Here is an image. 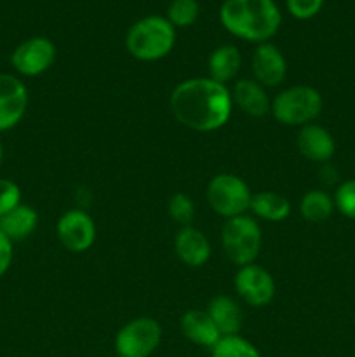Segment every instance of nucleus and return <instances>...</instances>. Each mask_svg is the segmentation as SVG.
I'll use <instances>...</instances> for the list:
<instances>
[{"mask_svg": "<svg viewBox=\"0 0 355 357\" xmlns=\"http://www.w3.org/2000/svg\"><path fill=\"white\" fill-rule=\"evenodd\" d=\"M296 146L310 162L326 164L336 152V142L326 128L319 124H306L299 128Z\"/></svg>", "mask_w": 355, "mask_h": 357, "instance_id": "nucleus-13", "label": "nucleus"}, {"mask_svg": "<svg viewBox=\"0 0 355 357\" xmlns=\"http://www.w3.org/2000/svg\"><path fill=\"white\" fill-rule=\"evenodd\" d=\"M209 79L219 84H228L237 77L242 66V56L240 51L232 44H225L216 47L209 56Z\"/></svg>", "mask_w": 355, "mask_h": 357, "instance_id": "nucleus-19", "label": "nucleus"}, {"mask_svg": "<svg viewBox=\"0 0 355 357\" xmlns=\"http://www.w3.org/2000/svg\"><path fill=\"white\" fill-rule=\"evenodd\" d=\"M205 195L212 211L226 220L246 215L253 199L249 185L232 173L216 174L209 181Z\"/></svg>", "mask_w": 355, "mask_h": 357, "instance_id": "nucleus-6", "label": "nucleus"}, {"mask_svg": "<svg viewBox=\"0 0 355 357\" xmlns=\"http://www.w3.org/2000/svg\"><path fill=\"white\" fill-rule=\"evenodd\" d=\"M174 251L187 267L198 268L211 258V243L205 234L195 227H181L174 237Z\"/></svg>", "mask_w": 355, "mask_h": 357, "instance_id": "nucleus-14", "label": "nucleus"}, {"mask_svg": "<svg viewBox=\"0 0 355 357\" xmlns=\"http://www.w3.org/2000/svg\"><path fill=\"white\" fill-rule=\"evenodd\" d=\"M2 162H3V145L2 142H0V166H2Z\"/></svg>", "mask_w": 355, "mask_h": 357, "instance_id": "nucleus-29", "label": "nucleus"}, {"mask_svg": "<svg viewBox=\"0 0 355 357\" xmlns=\"http://www.w3.org/2000/svg\"><path fill=\"white\" fill-rule=\"evenodd\" d=\"M249 209L267 222H284L291 215V202L277 192H260L253 194Z\"/></svg>", "mask_w": 355, "mask_h": 357, "instance_id": "nucleus-20", "label": "nucleus"}, {"mask_svg": "<svg viewBox=\"0 0 355 357\" xmlns=\"http://www.w3.org/2000/svg\"><path fill=\"white\" fill-rule=\"evenodd\" d=\"M13 241L7 236H3L0 232V278L7 274V271L10 268L14 258V250H13Z\"/></svg>", "mask_w": 355, "mask_h": 357, "instance_id": "nucleus-28", "label": "nucleus"}, {"mask_svg": "<svg viewBox=\"0 0 355 357\" xmlns=\"http://www.w3.org/2000/svg\"><path fill=\"white\" fill-rule=\"evenodd\" d=\"M207 314L214 321L221 337L239 335L242 328V309L233 298L226 295H218L209 302Z\"/></svg>", "mask_w": 355, "mask_h": 357, "instance_id": "nucleus-17", "label": "nucleus"}, {"mask_svg": "<svg viewBox=\"0 0 355 357\" xmlns=\"http://www.w3.org/2000/svg\"><path fill=\"white\" fill-rule=\"evenodd\" d=\"M354 357H355V356H354Z\"/></svg>", "mask_w": 355, "mask_h": 357, "instance_id": "nucleus-30", "label": "nucleus"}, {"mask_svg": "<svg viewBox=\"0 0 355 357\" xmlns=\"http://www.w3.org/2000/svg\"><path fill=\"white\" fill-rule=\"evenodd\" d=\"M21 204V188L9 178H0V218Z\"/></svg>", "mask_w": 355, "mask_h": 357, "instance_id": "nucleus-26", "label": "nucleus"}, {"mask_svg": "<svg viewBox=\"0 0 355 357\" xmlns=\"http://www.w3.org/2000/svg\"><path fill=\"white\" fill-rule=\"evenodd\" d=\"M326 0H285L289 14L299 21H306L315 17L322 10Z\"/></svg>", "mask_w": 355, "mask_h": 357, "instance_id": "nucleus-27", "label": "nucleus"}, {"mask_svg": "<svg viewBox=\"0 0 355 357\" xmlns=\"http://www.w3.org/2000/svg\"><path fill=\"white\" fill-rule=\"evenodd\" d=\"M162 340V326L152 317L129 321L115 337L117 357H150Z\"/></svg>", "mask_w": 355, "mask_h": 357, "instance_id": "nucleus-7", "label": "nucleus"}, {"mask_svg": "<svg viewBox=\"0 0 355 357\" xmlns=\"http://www.w3.org/2000/svg\"><path fill=\"white\" fill-rule=\"evenodd\" d=\"M263 243L260 223L251 216L242 215L226 220L221 230V244L225 255L237 267L254 264Z\"/></svg>", "mask_w": 355, "mask_h": 357, "instance_id": "nucleus-5", "label": "nucleus"}, {"mask_svg": "<svg viewBox=\"0 0 355 357\" xmlns=\"http://www.w3.org/2000/svg\"><path fill=\"white\" fill-rule=\"evenodd\" d=\"M56 234L65 250L84 253L90 250L96 241V223L84 209H70L58 220Z\"/></svg>", "mask_w": 355, "mask_h": 357, "instance_id": "nucleus-9", "label": "nucleus"}, {"mask_svg": "<svg viewBox=\"0 0 355 357\" xmlns=\"http://www.w3.org/2000/svg\"><path fill=\"white\" fill-rule=\"evenodd\" d=\"M334 209L336 208H334L333 195L327 194L326 190H319V188L306 192L299 202V213L308 223L327 222Z\"/></svg>", "mask_w": 355, "mask_h": 357, "instance_id": "nucleus-21", "label": "nucleus"}, {"mask_svg": "<svg viewBox=\"0 0 355 357\" xmlns=\"http://www.w3.org/2000/svg\"><path fill=\"white\" fill-rule=\"evenodd\" d=\"M28 87L13 73H0V132L16 128L28 110Z\"/></svg>", "mask_w": 355, "mask_h": 357, "instance_id": "nucleus-11", "label": "nucleus"}, {"mask_svg": "<svg viewBox=\"0 0 355 357\" xmlns=\"http://www.w3.org/2000/svg\"><path fill=\"white\" fill-rule=\"evenodd\" d=\"M334 208L345 218L355 220V178L345 180L338 185L333 195Z\"/></svg>", "mask_w": 355, "mask_h": 357, "instance_id": "nucleus-25", "label": "nucleus"}, {"mask_svg": "<svg viewBox=\"0 0 355 357\" xmlns=\"http://www.w3.org/2000/svg\"><path fill=\"white\" fill-rule=\"evenodd\" d=\"M169 107L174 119L184 128L197 132H212L230 121L233 101L225 84L209 77H194L174 87Z\"/></svg>", "mask_w": 355, "mask_h": 357, "instance_id": "nucleus-1", "label": "nucleus"}, {"mask_svg": "<svg viewBox=\"0 0 355 357\" xmlns=\"http://www.w3.org/2000/svg\"><path fill=\"white\" fill-rule=\"evenodd\" d=\"M38 227V213L31 206L21 202L19 206L0 218V232L13 243L30 237Z\"/></svg>", "mask_w": 355, "mask_h": 357, "instance_id": "nucleus-18", "label": "nucleus"}, {"mask_svg": "<svg viewBox=\"0 0 355 357\" xmlns=\"http://www.w3.org/2000/svg\"><path fill=\"white\" fill-rule=\"evenodd\" d=\"M211 357H261V352L240 335L221 337L211 349Z\"/></svg>", "mask_w": 355, "mask_h": 357, "instance_id": "nucleus-22", "label": "nucleus"}, {"mask_svg": "<svg viewBox=\"0 0 355 357\" xmlns=\"http://www.w3.org/2000/svg\"><path fill=\"white\" fill-rule=\"evenodd\" d=\"M324 107L322 94L312 86H292L271 100L270 114L284 126L303 128L313 124Z\"/></svg>", "mask_w": 355, "mask_h": 357, "instance_id": "nucleus-4", "label": "nucleus"}, {"mask_svg": "<svg viewBox=\"0 0 355 357\" xmlns=\"http://www.w3.org/2000/svg\"><path fill=\"white\" fill-rule=\"evenodd\" d=\"M167 213L178 225L188 227L195 216V204L190 195H187L184 192H178L167 202Z\"/></svg>", "mask_w": 355, "mask_h": 357, "instance_id": "nucleus-24", "label": "nucleus"}, {"mask_svg": "<svg viewBox=\"0 0 355 357\" xmlns=\"http://www.w3.org/2000/svg\"><path fill=\"white\" fill-rule=\"evenodd\" d=\"M200 6L197 0H171L167 7V20L174 28H188L198 20Z\"/></svg>", "mask_w": 355, "mask_h": 357, "instance_id": "nucleus-23", "label": "nucleus"}, {"mask_svg": "<svg viewBox=\"0 0 355 357\" xmlns=\"http://www.w3.org/2000/svg\"><path fill=\"white\" fill-rule=\"evenodd\" d=\"M56 61V45L47 37H31L21 42L10 54V65L23 77H38Z\"/></svg>", "mask_w": 355, "mask_h": 357, "instance_id": "nucleus-8", "label": "nucleus"}, {"mask_svg": "<svg viewBox=\"0 0 355 357\" xmlns=\"http://www.w3.org/2000/svg\"><path fill=\"white\" fill-rule=\"evenodd\" d=\"M235 289L251 307H265L274 300L275 281L267 268L256 264L244 265L235 275Z\"/></svg>", "mask_w": 355, "mask_h": 357, "instance_id": "nucleus-10", "label": "nucleus"}, {"mask_svg": "<svg viewBox=\"0 0 355 357\" xmlns=\"http://www.w3.org/2000/svg\"><path fill=\"white\" fill-rule=\"evenodd\" d=\"M230 93H232L233 105L240 108L244 114L251 115V117H265L267 114H270V98H268L265 87L256 80H237L233 91H230Z\"/></svg>", "mask_w": 355, "mask_h": 357, "instance_id": "nucleus-16", "label": "nucleus"}, {"mask_svg": "<svg viewBox=\"0 0 355 357\" xmlns=\"http://www.w3.org/2000/svg\"><path fill=\"white\" fill-rule=\"evenodd\" d=\"M219 21L233 37L265 44L277 35L282 14L274 0H225L219 7Z\"/></svg>", "mask_w": 355, "mask_h": 357, "instance_id": "nucleus-2", "label": "nucleus"}, {"mask_svg": "<svg viewBox=\"0 0 355 357\" xmlns=\"http://www.w3.org/2000/svg\"><path fill=\"white\" fill-rule=\"evenodd\" d=\"M176 44V28L159 14L136 21L125 33V49L139 61H159L166 58Z\"/></svg>", "mask_w": 355, "mask_h": 357, "instance_id": "nucleus-3", "label": "nucleus"}, {"mask_svg": "<svg viewBox=\"0 0 355 357\" xmlns=\"http://www.w3.org/2000/svg\"><path fill=\"white\" fill-rule=\"evenodd\" d=\"M251 65H253L254 80L263 87L281 86L287 77V61L281 49L271 42L258 44Z\"/></svg>", "mask_w": 355, "mask_h": 357, "instance_id": "nucleus-12", "label": "nucleus"}, {"mask_svg": "<svg viewBox=\"0 0 355 357\" xmlns=\"http://www.w3.org/2000/svg\"><path fill=\"white\" fill-rule=\"evenodd\" d=\"M181 333L184 335L187 340L191 344L198 345V347L212 349L221 338V333L216 328L214 321L207 314V310L191 309L183 314L180 321Z\"/></svg>", "mask_w": 355, "mask_h": 357, "instance_id": "nucleus-15", "label": "nucleus"}]
</instances>
